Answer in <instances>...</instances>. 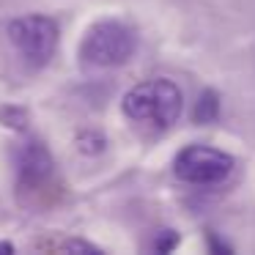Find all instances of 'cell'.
I'll use <instances>...</instances> for the list:
<instances>
[{
  "label": "cell",
  "mask_w": 255,
  "mask_h": 255,
  "mask_svg": "<svg viewBox=\"0 0 255 255\" xmlns=\"http://www.w3.org/2000/svg\"><path fill=\"white\" fill-rule=\"evenodd\" d=\"M132 52H134L132 30L124 22L105 19V22H96L85 33L83 44H80V61L88 69H113L127 63L132 58Z\"/></svg>",
  "instance_id": "cell-2"
},
{
  "label": "cell",
  "mask_w": 255,
  "mask_h": 255,
  "mask_svg": "<svg viewBox=\"0 0 255 255\" xmlns=\"http://www.w3.org/2000/svg\"><path fill=\"white\" fill-rule=\"evenodd\" d=\"M63 250H80V253H96L99 247H94V244H88V242H80V239H72V242H66L63 244Z\"/></svg>",
  "instance_id": "cell-8"
},
{
  "label": "cell",
  "mask_w": 255,
  "mask_h": 255,
  "mask_svg": "<svg viewBox=\"0 0 255 255\" xmlns=\"http://www.w3.org/2000/svg\"><path fill=\"white\" fill-rule=\"evenodd\" d=\"M176 242H178L176 231H162L159 236H156V250H159V253H167V250L176 247Z\"/></svg>",
  "instance_id": "cell-7"
},
{
  "label": "cell",
  "mask_w": 255,
  "mask_h": 255,
  "mask_svg": "<svg viewBox=\"0 0 255 255\" xmlns=\"http://www.w3.org/2000/svg\"><path fill=\"white\" fill-rule=\"evenodd\" d=\"M0 253H14V244H8V242H0Z\"/></svg>",
  "instance_id": "cell-9"
},
{
  "label": "cell",
  "mask_w": 255,
  "mask_h": 255,
  "mask_svg": "<svg viewBox=\"0 0 255 255\" xmlns=\"http://www.w3.org/2000/svg\"><path fill=\"white\" fill-rule=\"evenodd\" d=\"M52 173H55V162H52L50 151L39 140H30V143H25L19 148L17 178H19V189L22 192H41L52 181Z\"/></svg>",
  "instance_id": "cell-5"
},
{
  "label": "cell",
  "mask_w": 255,
  "mask_h": 255,
  "mask_svg": "<svg viewBox=\"0 0 255 255\" xmlns=\"http://www.w3.org/2000/svg\"><path fill=\"white\" fill-rule=\"evenodd\" d=\"M127 118L137 124H151L156 129H167L178 121L184 110V94L170 80H148L124 94L121 102Z\"/></svg>",
  "instance_id": "cell-1"
},
{
  "label": "cell",
  "mask_w": 255,
  "mask_h": 255,
  "mask_svg": "<svg viewBox=\"0 0 255 255\" xmlns=\"http://www.w3.org/2000/svg\"><path fill=\"white\" fill-rule=\"evenodd\" d=\"M176 176L187 184H198V187H211L220 184L231 176L233 170V156L211 145H187L176 154Z\"/></svg>",
  "instance_id": "cell-3"
},
{
  "label": "cell",
  "mask_w": 255,
  "mask_h": 255,
  "mask_svg": "<svg viewBox=\"0 0 255 255\" xmlns=\"http://www.w3.org/2000/svg\"><path fill=\"white\" fill-rule=\"evenodd\" d=\"M220 116V96L217 91H203L195 105V124H211Z\"/></svg>",
  "instance_id": "cell-6"
},
{
  "label": "cell",
  "mask_w": 255,
  "mask_h": 255,
  "mask_svg": "<svg viewBox=\"0 0 255 255\" xmlns=\"http://www.w3.org/2000/svg\"><path fill=\"white\" fill-rule=\"evenodd\" d=\"M8 39L11 44L22 52L25 61L36 63H47L58 50V22L44 14H28V17H19L8 25Z\"/></svg>",
  "instance_id": "cell-4"
}]
</instances>
